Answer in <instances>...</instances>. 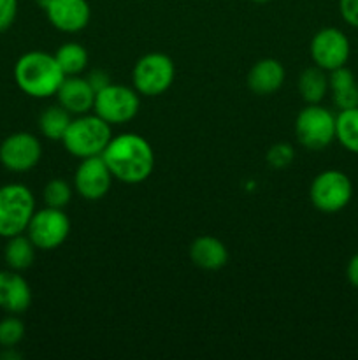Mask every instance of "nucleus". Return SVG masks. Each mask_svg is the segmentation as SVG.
Wrapping results in <instances>:
<instances>
[{"label": "nucleus", "mask_w": 358, "mask_h": 360, "mask_svg": "<svg viewBox=\"0 0 358 360\" xmlns=\"http://www.w3.org/2000/svg\"><path fill=\"white\" fill-rule=\"evenodd\" d=\"M100 157L104 158L112 178L126 185L146 181L154 169L153 148L142 136L133 132L112 136Z\"/></svg>", "instance_id": "1"}, {"label": "nucleus", "mask_w": 358, "mask_h": 360, "mask_svg": "<svg viewBox=\"0 0 358 360\" xmlns=\"http://www.w3.org/2000/svg\"><path fill=\"white\" fill-rule=\"evenodd\" d=\"M63 70L55 55L46 51H28L14 65V81L25 95L32 98H49L56 95L62 84Z\"/></svg>", "instance_id": "2"}, {"label": "nucleus", "mask_w": 358, "mask_h": 360, "mask_svg": "<svg viewBox=\"0 0 358 360\" xmlns=\"http://www.w3.org/2000/svg\"><path fill=\"white\" fill-rule=\"evenodd\" d=\"M111 125L98 115H79L72 118L62 143L65 150L76 158L100 157L111 141Z\"/></svg>", "instance_id": "3"}, {"label": "nucleus", "mask_w": 358, "mask_h": 360, "mask_svg": "<svg viewBox=\"0 0 358 360\" xmlns=\"http://www.w3.org/2000/svg\"><path fill=\"white\" fill-rule=\"evenodd\" d=\"M34 213L35 197L28 186L21 183L0 186V238L23 234Z\"/></svg>", "instance_id": "4"}, {"label": "nucleus", "mask_w": 358, "mask_h": 360, "mask_svg": "<svg viewBox=\"0 0 358 360\" xmlns=\"http://www.w3.org/2000/svg\"><path fill=\"white\" fill-rule=\"evenodd\" d=\"M175 65L164 53H147L140 56L132 70V83L137 94L144 97L164 95L172 86Z\"/></svg>", "instance_id": "5"}, {"label": "nucleus", "mask_w": 358, "mask_h": 360, "mask_svg": "<svg viewBox=\"0 0 358 360\" xmlns=\"http://www.w3.org/2000/svg\"><path fill=\"white\" fill-rule=\"evenodd\" d=\"M295 136L305 150H325L336 139V116L323 105L307 104L295 120Z\"/></svg>", "instance_id": "6"}, {"label": "nucleus", "mask_w": 358, "mask_h": 360, "mask_svg": "<svg viewBox=\"0 0 358 360\" xmlns=\"http://www.w3.org/2000/svg\"><path fill=\"white\" fill-rule=\"evenodd\" d=\"M309 197L312 206L321 213H339L353 197V183L343 171L329 169L312 179Z\"/></svg>", "instance_id": "7"}, {"label": "nucleus", "mask_w": 358, "mask_h": 360, "mask_svg": "<svg viewBox=\"0 0 358 360\" xmlns=\"http://www.w3.org/2000/svg\"><path fill=\"white\" fill-rule=\"evenodd\" d=\"M140 97L135 88L125 84L109 83L95 95V115L100 116L109 125H121L133 120L139 112Z\"/></svg>", "instance_id": "8"}, {"label": "nucleus", "mask_w": 358, "mask_h": 360, "mask_svg": "<svg viewBox=\"0 0 358 360\" xmlns=\"http://www.w3.org/2000/svg\"><path fill=\"white\" fill-rule=\"evenodd\" d=\"M25 232L32 239L35 248L51 252L67 241L70 234V220L63 210L46 206L32 214Z\"/></svg>", "instance_id": "9"}, {"label": "nucleus", "mask_w": 358, "mask_h": 360, "mask_svg": "<svg viewBox=\"0 0 358 360\" xmlns=\"http://www.w3.org/2000/svg\"><path fill=\"white\" fill-rule=\"evenodd\" d=\"M351 44L350 39L346 37L343 30L333 27L321 28L316 32L314 37L311 39V58L314 65L319 69L336 70L339 67H344L350 60Z\"/></svg>", "instance_id": "10"}, {"label": "nucleus", "mask_w": 358, "mask_h": 360, "mask_svg": "<svg viewBox=\"0 0 358 360\" xmlns=\"http://www.w3.org/2000/svg\"><path fill=\"white\" fill-rule=\"evenodd\" d=\"M41 157V141L30 132H14L0 144V164L11 172L32 171Z\"/></svg>", "instance_id": "11"}, {"label": "nucleus", "mask_w": 358, "mask_h": 360, "mask_svg": "<svg viewBox=\"0 0 358 360\" xmlns=\"http://www.w3.org/2000/svg\"><path fill=\"white\" fill-rule=\"evenodd\" d=\"M112 174L102 157L83 158L74 172V190L86 200H98L107 195Z\"/></svg>", "instance_id": "12"}, {"label": "nucleus", "mask_w": 358, "mask_h": 360, "mask_svg": "<svg viewBox=\"0 0 358 360\" xmlns=\"http://www.w3.org/2000/svg\"><path fill=\"white\" fill-rule=\"evenodd\" d=\"M42 6L49 23L65 34L84 30L90 23L91 9L86 0H46Z\"/></svg>", "instance_id": "13"}, {"label": "nucleus", "mask_w": 358, "mask_h": 360, "mask_svg": "<svg viewBox=\"0 0 358 360\" xmlns=\"http://www.w3.org/2000/svg\"><path fill=\"white\" fill-rule=\"evenodd\" d=\"M95 95L97 91L90 84L86 77L77 76H65L62 84H60L58 91H56V98L62 108L72 116L86 115V112L93 111L95 105Z\"/></svg>", "instance_id": "14"}, {"label": "nucleus", "mask_w": 358, "mask_h": 360, "mask_svg": "<svg viewBox=\"0 0 358 360\" xmlns=\"http://www.w3.org/2000/svg\"><path fill=\"white\" fill-rule=\"evenodd\" d=\"M32 304V288L20 271H0V309L9 315L25 313Z\"/></svg>", "instance_id": "15"}, {"label": "nucleus", "mask_w": 358, "mask_h": 360, "mask_svg": "<svg viewBox=\"0 0 358 360\" xmlns=\"http://www.w3.org/2000/svg\"><path fill=\"white\" fill-rule=\"evenodd\" d=\"M286 79L283 63L274 58H262L249 69L248 86L256 95H272Z\"/></svg>", "instance_id": "16"}, {"label": "nucleus", "mask_w": 358, "mask_h": 360, "mask_svg": "<svg viewBox=\"0 0 358 360\" xmlns=\"http://www.w3.org/2000/svg\"><path fill=\"white\" fill-rule=\"evenodd\" d=\"M190 259L204 271H218L227 266L228 250L214 236H199L190 245Z\"/></svg>", "instance_id": "17"}, {"label": "nucleus", "mask_w": 358, "mask_h": 360, "mask_svg": "<svg viewBox=\"0 0 358 360\" xmlns=\"http://www.w3.org/2000/svg\"><path fill=\"white\" fill-rule=\"evenodd\" d=\"M329 90L332 91L333 104L340 109L358 108V83L354 74L346 65L329 74Z\"/></svg>", "instance_id": "18"}, {"label": "nucleus", "mask_w": 358, "mask_h": 360, "mask_svg": "<svg viewBox=\"0 0 358 360\" xmlns=\"http://www.w3.org/2000/svg\"><path fill=\"white\" fill-rule=\"evenodd\" d=\"M35 252H37L35 245L23 232V234L7 238V245L4 248V259H6L9 269L21 273V271H27L28 267H32L35 260Z\"/></svg>", "instance_id": "19"}, {"label": "nucleus", "mask_w": 358, "mask_h": 360, "mask_svg": "<svg viewBox=\"0 0 358 360\" xmlns=\"http://www.w3.org/2000/svg\"><path fill=\"white\" fill-rule=\"evenodd\" d=\"M329 91V76L326 70L318 65L307 67L298 76V94L307 104H319Z\"/></svg>", "instance_id": "20"}, {"label": "nucleus", "mask_w": 358, "mask_h": 360, "mask_svg": "<svg viewBox=\"0 0 358 360\" xmlns=\"http://www.w3.org/2000/svg\"><path fill=\"white\" fill-rule=\"evenodd\" d=\"M72 122V115L60 104L49 105L39 116V130L49 141H62Z\"/></svg>", "instance_id": "21"}, {"label": "nucleus", "mask_w": 358, "mask_h": 360, "mask_svg": "<svg viewBox=\"0 0 358 360\" xmlns=\"http://www.w3.org/2000/svg\"><path fill=\"white\" fill-rule=\"evenodd\" d=\"M336 139L344 150L358 155V108L340 109L336 116Z\"/></svg>", "instance_id": "22"}, {"label": "nucleus", "mask_w": 358, "mask_h": 360, "mask_svg": "<svg viewBox=\"0 0 358 360\" xmlns=\"http://www.w3.org/2000/svg\"><path fill=\"white\" fill-rule=\"evenodd\" d=\"M55 58L65 76H77L86 69L90 56H88L86 48L79 42H65L56 49Z\"/></svg>", "instance_id": "23"}, {"label": "nucleus", "mask_w": 358, "mask_h": 360, "mask_svg": "<svg viewBox=\"0 0 358 360\" xmlns=\"http://www.w3.org/2000/svg\"><path fill=\"white\" fill-rule=\"evenodd\" d=\"M42 199H44V204L48 207L65 210V206L72 199V186L62 178L51 179L42 190Z\"/></svg>", "instance_id": "24"}, {"label": "nucleus", "mask_w": 358, "mask_h": 360, "mask_svg": "<svg viewBox=\"0 0 358 360\" xmlns=\"http://www.w3.org/2000/svg\"><path fill=\"white\" fill-rule=\"evenodd\" d=\"M25 338V323L16 315L0 320V347L14 348Z\"/></svg>", "instance_id": "25"}, {"label": "nucleus", "mask_w": 358, "mask_h": 360, "mask_svg": "<svg viewBox=\"0 0 358 360\" xmlns=\"http://www.w3.org/2000/svg\"><path fill=\"white\" fill-rule=\"evenodd\" d=\"M18 16V0H0V32L13 27Z\"/></svg>", "instance_id": "26"}, {"label": "nucleus", "mask_w": 358, "mask_h": 360, "mask_svg": "<svg viewBox=\"0 0 358 360\" xmlns=\"http://www.w3.org/2000/svg\"><path fill=\"white\" fill-rule=\"evenodd\" d=\"M291 158H293V151L286 144H277L269 153V162L274 167H284V165L290 164Z\"/></svg>", "instance_id": "27"}, {"label": "nucleus", "mask_w": 358, "mask_h": 360, "mask_svg": "<svg viewBox=\"0 0 358 360\" xmlns=\"http://www.w3.org/2000/svg\"><path fill=\"white\" fill-rule=\"evenodd\" d=\"M339 13L350 27L358 28V0H339Z\"/></svg>", "instance_id": "28"}, {"label": "nucleus", "mask_w": 358, "mask_h": 360, "mask_svg": "<svg viewBox=\"0 0 358 360\" xmlns=\"http://www.w3.org/2000/svg\"><path fill=\"white\" fill-rule=\"evenodd\" d=\"M86 79L90 81V84L93 86L95 91L102 90V88H105L109 83H111V77H109V74L104 72V70H100V69L91 70V72L86 76Z\"/></svg>", "instance_id": "29"}, {"label": "nucleus", "mask_w": 358, "mask_h": 360, "mask_svg": "<svg viewBox=\"0 0 358 360\" xmlns=\"http://www.w3.org/2000/svg\"><path fill=\"white\" fill-rule=\"evenodd\" d=\"M346 278L351 283V287L358 288V253H354V255L350 259V262H347Z\"/></svg>", "instance_id": "30"}, {"label": "nucleus", "mask_w": 358, "mask_h": 360, "mask_svg": "<svg viewBox=\"0 0 358 360\" xmlns=\"http://www.w3.org/2000/svg\"><path fill=\"white\" fill-rule=\"evenodd\" d=\"M251 2H256V4H265V2H269V0H251Z\"/></svg>", "instance_id": "31"}, {"label": "nucleus", "mask_w": 358, "mask_h": 360, "mask_svg": "<svg viewBox=\"0 0 358 360\" xmlns=\"http://www.w3.org/2000/svg\"><path fill=\"white\" fill-rule=\"evenodd\" d=\"M41 2H46V0H41Z\"/></svg>", "instance_id": "32"}]
</instances>
